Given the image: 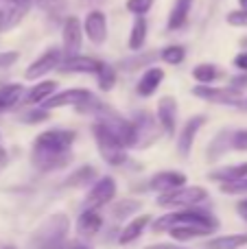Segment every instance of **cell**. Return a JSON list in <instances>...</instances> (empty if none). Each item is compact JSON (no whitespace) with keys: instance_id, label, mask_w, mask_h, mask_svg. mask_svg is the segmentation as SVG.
<instances>
[{"instance_id":"obj_32","label":"cell","mask_w":247,"mask_h":249,"mask_svg":"<svg viewBox=\"0 0 247 249\" xmlns=\"http://www.w3.org/2000/svg\"><path fill=\"white\" fill-rule=\"evenodd\" d=\"M20 118H22V123H26V124H37V123H44V121L48 118V109H44V107L29 109V112H24Z\"/></svg>"},{"instance_id":"obj_42","label":"cell","mask_w":247,"mask_h":249,"mask_svg":"<svg viewBox=\"0 0 247 249\" xmlns=\"http://www.w3.org/2000/svg\"><path fill=\"white\" fill-rule=\"evenodd\" d=\"M64 249H92L90 245H86L83 241H72V243H68Z\"/></svg>"},{"instance_id":"obj_31","label":"cell","mask_w":247,"mask_h":249,"mask_svg":"<svg viewBox=\"0 0 247 249\" xmlns=\"http://www.w3.org/2000/svg\"><path fill=\"white\" fill-rule=\"evenodd\" d=\"M160 59L164 61V64L179 66L184 59H186V48L179 46V44H171V46H166L160 51Z\"/></svg>"},{"instance_id":"obj_27","label":"cell","mask_w":247,"mask_h":249,"mask_svg":"<svg viewBox=\"0 0 247 249\" xmlns=\"http://www.w3.org/2000/svg\"><path fill=\"white\" fill-rule=\"evenodd\" d=\"M22 96H24V86H20V83L2 86L0 88V112H7V109L16 107Z\"/></svg>"},{"instance_id":"obj_28","label":"cell","mask_w":247,"mask_h":249,"mask_svg":"<svg viewBox=\"0 0 247 249\" xmlns=\"http://www.w3.org/2000/svg\"><path fill=\"white\" fill-rule=\"evenodd\" d=\"M144 42H147V20H144V16H136L129 33V48L134 53H140Z\"/></svg>"},{"instance_id":"obj_33","label":"cell","mask_w":247,"mask_h":249,"mask_svg":"<svg viewBox=\"0 0 247 249\" xmlns=\"http://www.w3.org/2000/svg\"><path fill=\"white\" fill-rule=\"evenodd\" d=\"M151 7L153 0H127V11H131L134 16H144V13H149Z\"/></svg>"},{"instance_id":"obj_21","label":"cell","mask_w":247,"mask_h":249,"mask_svg":"<svg viewBox=\"0 0 247 249\" xmlns=\"http://www.w3.org/2000/svg\"><path fill=\"white\" fill-rule=\"evenodd\" d=\"M53 94H57V81H42L26 92L24 103L31 105V107H33V105H44Z\"/></svg>"},{"instance_id":"obj_38","label":"cell","mask_w":247,"mask_h":249,"mask_svg":"<svg viewBox=\"0 0 247 249\" xmlns=\"http://www.w3.org/2000/svg\"><path fill=\"white\" fill-rule=\"evenodd\" d=\"M234 66L241 70V72H247V51H241L239 55L234 57Z\"/></svg>"},{"instance_id":"obj_39","label":"cell","mask_w":247,"mask_h":249,"mask_svg":"<svg viewBox=\"0 0 247 249\" xmlns=\"http://www.w3.org/2000/svg\"><path fill=\"white\" fill-rule=\"evenodd\" d=\"M236 214L247 223V199H239L236 201Z\"/></svg>"},{"instance_id":"obj_34","label":"cell","mask_w":247,"mask_h":249,"mask_svg":"<svg viewBox=\"0 0 247 249\" xmlns=\"http://www.w3.org/2000/svg\"><path fill=\"white\" fill-rule=\"evenodd\" d=\"M230 146L234 151H247V129H239V131L232 133Z\"/></svg>"},{"instance_id":"obj_24","label":"cell","mask_w":247,"mask_h":249,"mask_svg":"<svg viewBox=\"0 0 247 249\" xmlns=\"http://www.w3.org/2000/svg\"><path fill=\"white\" fill-rule=\"evenodd\" d=\"M247 247V234H226L204 243V249H243Z\"/></svg>"},{"instance_id":"obj_10","label":"cell","mask_w":247,"mask_h":249,"mask_svg":"<svg viewBox=\"0 0 247 249\" xmlns=\"http://www.w3.org/2000/svg\"><path fill=\"white\" fill-rule=\"evenodd\" d=\"M61 57H64V53H61V48H48L44 55H39L37 59L33 61V64L26 68L24 72V79H29V81H35V79H42L44 74L53 72V70H59L61 66Z\"/></svg>"},{"instance_id":"obj_16","label":"cell","mask_w":247,"mask_h":249,"mask_svg":"<svg viewBox=\"0 0 247 249\" xmlns=\"http://www.w3.org/2000/svg\"><path fill=\"white\" fill-rule=\"evenodd\" d=\"M101 228H103V216L99 210H92V208H83V212L77 216V223H74V230L81 238L96 236Z\"/></svg>"},{"instance_id":"obj_41","label":"cell","mask_w":247,"mask_h":249,"mask_svg":"<svg viewBox=\"0 0 247 249\" xmlns=\"http://www.w3.org/2000/svg\"><path fill=\"white\" fill-rule=\"evenodd\" d=\"M144 249H188V247H177V245H171V243H158V245H149Z\"/></svg>"},{"instance_id":"obj_15","label":"cell","mask_w":247,"mask_h":249,"mask_svg":"<svg viewBox=\"0 0 247 249\" xmlns=\"http://www.w3.org/2000/svg\"><path fill=\"white\" fill-rule=\"evenodd\" d=\"M136 124V133H138V146L140 149H147L149 144H153L158 138V123L156 118L151 116L149 112H138L134 118Z\"/></svg>"},{"instance_id":"obj_14","label":"cell","mask_w":247,"mask_h":249,"mask_svg":"<svg viewBox=\"0 0 247 249\" xmlns=\"http://www.w3.org/2000/svg\"><path fill=\"white\" fill-rule=\"evenodd\" d=\"M204 124H206V116L199 114V116L188 118L186 124L182 127V131H179V136H177V151L182 158H188V155H191L193 144H195V138Z\"/></svg>"},{"instance_id":"obj_35","label":"cell","mask_w":247,"mask_h":249,"mask_svg":"<svg viewBox=\"0 0 247 249\" xmlns=\"http://www.w3.org/2000/svg\"><path fill=\"white\" fill-rule=\"evenodd\" d=\"M228 24L230 26H247V11H243V9H239V11H230L226 16Z\"/></svg>"},{"instance_id":"obj_36","label":"cell","mask_w":247,"mask_h":249,"mask_svg":"<svg viewBox=\"0 0 247 249\" xmlns=\"http://www.w3.org/2000/svg\"><path fill=\"white\" fill-rule=\"evenodd\" d=\"M20 59V53H16V51H4V53H0V70H7V68H11L16 61Z\"/></svg>"},{"instance_id":"obj_13","label":"cell","mask_w":247,"mask_h":249,"mask_svg":"<svg viewBox=\"0 0 247 249\" xmlns=\"http://www.w3.org/2000/svg\"><path fill=\"white\" fill-rule=\"evenodd\" d=\"M156 118L166 136H175V129H177V101L173 96H162L158 101Z\"/></svg>"},{"instance_id":"obj_17","label":"cell","mask_w":247,"mask_h":249,"mask_svg":"<svg viewBox=\"0 0 247 249\" xmlns=\"http://www.w3.org/2000/svg\"><path fill=\"white\" fill-rule=\"evenodd\" d=\"M151 223H153L151 214H140V216L129 219L125 228L121 230V234H118V243H121V245H131V243H136Z\"/></svg>"},{"instance_id":"obj_40","label":"cell","mask_w":247,"mask_h":249,"mask_svg":"<svg viewBox=\"0 0 247 249\" xmlns=\"http://www.w3.org/2000/svg\"><path fill=\"white\" fill-rule=\"evenodd\" d=\"M232 88H236V90H241V88H247V74H239V77L232 79Z\"/></svg>"},{"instance_id":"obj_43","label":"cell","mask_w":247,"mask_h":249,"mask_svg":"<svg viewBox=\"0 0 247 249\" xmlns=\"http://www.w3.org/2000/svg\"><path fill=\"white\" fill-rule=\"evenodd\" d=\"M83 4H88V7H94V4H103L105 0H81Z\"/></svg>"},{"instance_id":"obj_12","label":"cell","mask_w":247,"mask_h":249,"mask_svg":"<svg viewBox=\"0 0 247 249\" xmlns=\"http://www.w3.org/2000/svg\"><path fill=\"white\" fill-rule=\"evenodd\" d=\"M149 190L158 195H166V193H173V190L182 188L186 186V175L182 171H160L149 179Z\"/></svg>"},{"instance_id":"obj_22","label":"cell","mask_w":247,"mask_h":249,"mask_svg":"<svg viewBox=\"0 0 247 249\" xmlns=\"http://www.w3.org/2000/svg\"><path fill=\"white\" fill-rule=\"evenodd\" d=\"M158 51H149V53H134L131 57L118 61V68L125 70V72H131V70H140V68H151L153 61H158Z\"/></svg>"},{"instance_id":"obj_30","label":"cell","mask_w":247,"mask_h":249,"mask_svg":"<svg viewBox=\"0 0 247 249\" xmlns=\"http://www.w3.org/2000/svg\"><path fill=\"white\" fill-rule=\"evenodd\" d=\"M96 81H99L101 90L109 92L114 88V83H116V68L105 64V61H101V68H99V72H96Z\"/></svg>"},{"instance_id":"obj_37","label":"cell","mask_w":247,"mask_h":249,"mask_svg":"<svg viewBox=\"0 0 247 249\" xmlns=\"http://www.w3.org/2000/svg\"><path fill=\"white\" fill-rule=\"evenodd\" d=\"M221 193H226V195H243V193H247V179L236 181V184H221Z\"/></svg>"},{"instance_id":"obj_8","label":"cell","mask_w":247,"mask_h":249,"mask_svg":"<svg viewBox=\"0 0 247 249\" xmlns=\"http://www.w3.org/2000/svg\"><path fill=\"white\" fill-rule=\"evenodd\" d=\"M83 24L77 16H68L64 20L61 26V53H64L66 59L70 57H77L81 51V42H83Z\"/></svg>"},{"instance_id":"obj_9","label":"cell","mask_w":247,"mask_h":249,"mask_svg":"<svg viewBox=\"0 0 247 249\" xmlns=\"http://www.w3.org/2000/svg\"><path fill=\"white\" fill-rule=\"evenodd\" d=\"M94 99L90 90H83V88H70V90H61L57 94H53L46 103L42 105L44 109H59V107H83L86 103Z\"/></svg>"},{"instance_id":"obj_6","label":"cell","mask_w":247,"mask_h":249,"mask_svg":"<svg viewBox=\"0 0 247 249\" xmlns=\"http://www.w3.org/2000/svg\"><path fill=\"white\" fill-rule=\"evenodd\" d=\"M193 96L197 99H204L208 103H214V105H236L243 103V92L236 90V88L228 86V88H219V86H195L193 88Z\"/></svg>"},{"instance_id":"obj_2","label":"cell","mask_w":247,"mask_h":249,"mask_svg":"<svg viewBox=\"0 0 247 249\" xmlns=\"http://www.w3.org/2000/svg\"><path fill=\"white\" fill-rule=\"evenodd\" d=\"M77 140L74 129H46L33 142L31 160L42 173H51L68 166L72 160V144Z\"/></svg>"},{"instance_id":"obj_46","label":"cell","mask_w":247,"mask_h":249,"mask_svg":"<svg viewBox=\"0 0 247 249\" xmlns=\"http://www.w3.org/2000/svg\"><path fill=\"white\" fill-rule=\"evenodd\" d=\"M2 249H18V247H13V245H7V247H2Z\"/></svg>"},{"instance_id":"obj_7","label":"cell","mask_w":247,"mask_h":249,"mask_svg":"<svg viewBox=\"0 0 247 249\" xmlns=\"http://www.w3.org/2000/svg\"><path fill=\"white\" fill-rule=\"evenodd\" d=\"M116 179L112 175H103L92 184V188L88 190L86 195V208H92V210H101L107 203H112L116 199Z\"/></svg>"},{"instance_id":"obj_20","label":"cell","mask_w":247,"mask_h":249,"mask_svg":"<svg viewBox=\"0 0 247 249\" xmlns=\"http://www.w3.org/2000/svg\"><path fill=\"white\" fill-rule=\"evenodd\" d=\"M208 179L219 181V184H236V181H243V179H247V162L217 168V171L208 173Z\"/></svg>"},{"instance_id":"obj_19","label":"cell","mask_w":247,"mask_h":249,"mask_svg":"<svg viewBox=\"0 0 247 249\" xmlns=\"http://www.w3.org/2000/svg\"><path fill=\"white\" fill-rule=\"evenodd\" d=\"M162 81H164V70L158 68V66H151V68H147L142 72L138 86H136V92H138L142 99H149V96H153L158 92Z\"/></svg>"},{"instance_id":"obj_5","label":"cell","mask_w":247,"mask_h":249,"mask_svg":"<svg viewBox=\"0 0 247 249\" xmlns=\"http://www.w3.org/2000/svg\"><path fill=\"white\" fill-rule=\"evenodd\" d=\"M208 190L204 186H182V188L173 190L166 195H158L156 203L160 208H175V210H184V208H199L204 201H208Z\"/></svg>"},{"instance_id":"obj_1","label":"cell","mask_w":247,"mask_h":249,"mask_svg":"<svg viewBox=\"0 0 247 249\" xmlns=\"http://www.w3.org/2000/svg\"><path fill=\"white\" fill-rule=\"evenodd\" d=\"M219 225L221 223L212 212H206L201 208H184V210H173L164 216H158L151 228L156 234L169 232L175 243H188L195 238L210 236L219 230Z\"/></svg>"},{"instance_id":"obj_26","label":"cell","mask_w":247,"mask_h":249,"mask_svg":"<svg viewBox=\"0 0 247 249\" xmlns=\"http://www.w3.org/2000/svg\"><path fill=\"white\" fill-rule=\"evenodd\" d=\"M140 208H142V201H138V199H121V201L112 203L109 214L116 221H127V219H134L136 212H140Z\"/></svg>"},{"instance_id":"obj_18","label":"cell","mask_w":247,"mask_h":249,"mask_svg":"<svg viewBox=\"0 0 247 249\" xmlns=\"http://www.w3.org/2000/svg\"><path fill=\"white\" fill-rule=\"evenodd\" d=\"M101 68V61L92 59V57H83V55H77V57H70V59H64L59 66V72H72V74H94L99 72Z\"/></svg>"},{"instance_id":"obj_44","label":"cell","mask_w":247,"mask_h":249,"mask_svg":"<svg viewBox=\"0 0 247 249\" xmlns=\"http://www.w3.org/2000/svg\"><path fill=\"white\" fill-rule=\"evenodd\" d=\"M239 7L243 9V11H247V0H239Z\"/></svg>"},{"instance_id":"obj_45","label":"cell","mask_w":247,"mask_h":249,"mask_svg":"<svg viewBox=\"0 0 247 249\" xmlns=\"http://www.w3.org/2000/svg\"><path fill=\"white\" fill-rule=\"evenodd\" d=\"M241 46H243L245 51H247V37H245V39H241Z\"/></svg>"},{"instance_id":"obj_11","label":"cell","mask_w":247,"mask_h":249,"mask_svg":"<svg viewBox=\"0 0 247 249\" xmlns=\"http://www.w3.org/2000/svg\"><path fill=\"white\" fill-rule=\"evenodd\" d=\"M83 33L94 46L105 44V39H107V16L101 9L88 11L86 20H83Z\"/></svg>"},{"instance_id":"obj_23","label":"cell","mask_w":247,"mask_h":249,"mask_svg":"<svg viewBox=\"0 0 247 249\" xmlns=\"http://www.w3.org/2000/svg\"><path fill=\"white\" fill-rule=\"evenodd\" d=\"M193 9V0H175L173 9L169 13V22H166V29L169 31H177L186 24L188 16H191Z\"/></svg>"},{"instance_id":"obj_4","label":"cell","mask_w":247,"mask_h":249,"mask_svg":"<svg viewBox=\"0 0 247 249\" xmlns=\"http://www.w3.org/2000/svg\"><path fill=\"white\" fill-rule=\"evenodd\" d=\"M92 136H94V142L99 146V153L109 166H123L127 162V149L121 144L116 136L105 127L103 123H94L92 124Z\"/></svg>"},{"instance_id":"obj_25","label":"cell","mask_w":247,"mask_h":249,"mask_svg":"<svg viewBox=\"0 0 247 249\" xmlns=\"http://www.w3.org/2000/svg\"><path fill=\"white\" fill-rule=\"evenodd\" d=\"M96 179H99V171L94 166H81L66 177L64 186H68V188H83L88 184H94Z\"/></svg>"},{"instance_id":"obj_3","label":"cell","mask_w":247,"mask_h":249,"mask_svg":"<svg viewBox=\"0 0 247 249\" xmlns=\"http://www.w3.org/2000/svg\"><path fill=\"white\" fill-rule=\"evenodd\" d=\"M70 221L66 214H53L33 232L31 247L33 249H64L68 243Z\"/></svg>"},{"instance_id":"obj_29","label":"cell","mask_w":247,"mask_h":249,"mask_svg":"<svg viewBox=\"0 0 247 249\" xmlns=\"http://www.w3.org/2000/svg\"><path fill=\"white\" fill-rule=\"evenodd\" d=\"M219 77H221V72H219V68L212 64H199L193 68V79H195L199 86H210V83L217 81Z\"/></svg>"}]
</instances>
